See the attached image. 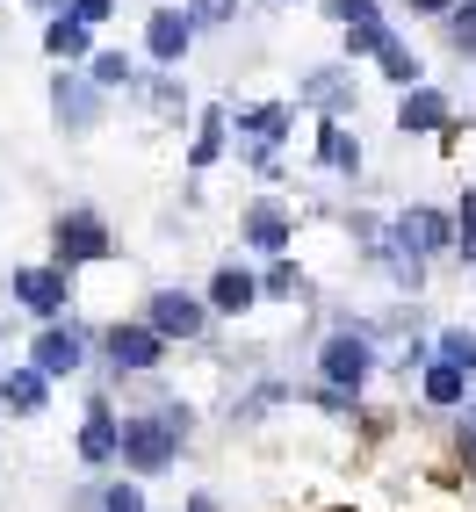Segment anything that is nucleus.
<instances>
[{
	"label": "nucleus",
	"instance_id": "obj_1",
	"mask_svg": "<svg viewBox=\"0 0 476 512\" xmlns=\"http://www.w3.org/2000/svg\"><path fill=\"white\" fill-rule=\"evenodd\" d=\"M181 433L188 412H138V419H116V462L130 476H166L181 462Z\"/></svg>",
	"mask_w": 476,
	"mask_h": 512
},
{
	"label": "nucleus",
	"instance_id": "obj_7",
	"mask_svg": "<svg viewBox=\"0 0 476 512\" xmlns=\"http://www.w3.org/2000/svg\"><path fill=\"white\" fill-rule=\"evenodd\" d=\"M51 116H58V130L87 138V130L101 123V87H94L87 73H58V80H51Z\"/></svg>",
	"mask_w": 476,
	"mask_h": 512
},
{
	"label": "nucleus",
	"instance_id": "obj_21",
	"mask_svg": "<svg viewBox=\"0 0 476 512\" xmlns=\"http://www.w3.org/2000/svg\"><path fill=\"white\" fill-rule=\"evenodd\" d=\"M224 130H231V116H224V109H202V123H195V145H188V166H195V174L224 159Z\"/></svg>",
	"mask_w": 476,
	"mask_h": 512
},
{
	"label": "nucleus",
	"instance_id": "obj_24",
	"mask_svg": "<svg viewBox=\"0 0 476 512\" xmlns=\"http://www.w3.org/2000/svg\"><path fill=\"white\" fill-rule=\"evenodd\" d=\"M433 361H455L462 375H476V325H448L440 332V354Z\"/></svg>",
	"mask_w": 476,
	"mask_h": 512
},
{
	"label": "nucleus",
	"instance_id": "obj_9",
	"mask_svg": "<svg viewBox=\"0 0 476 512\" xmlns=\"http://www.w3.org/2000/svg\"><path fill=\"white\" fill-rule=\"evenodd\" d=\"M101 347H109V361L130 368V375H145V368L166 361V339H159L145 318H138V325H109V332H101Z\"/></svg>",
	"mask_w": 476,
	"mask_h": 512
},
{
	"label": "nucleus",
	"instance_id": "obj_31",
	"mask_svg": "<svg viewBox=\"0 0 476 512\" xmlns=\"http://www.w3.org/2000/svg\"><path fill=\"white\" fill-rule=\"evenodd\" d=\"M65 15H80L87 29H101V22H109V15H116V0H73V8H65Z\"/></svg>",
	"mask_w": 476,
	"mask_h": 512
},
{
	"label": "nucleus",
	"instance_id": "obj_20",
	"mask_svg": "<svg viewBox=\"0 0 476 512\" xmlns=\"http://www.w3.org/2000/svg\"><path fill=\"white\" fill-rule=\"evenodd\" d=\"M419 390H426V404H440V412H455V404H469V375H462L455 361H433Z\"/></svg>",
	"mask_w": 476,
	"mask_h": 512
},
{
	"label": "nucleus",
	"instance_id": "obj_11",
	"mask_svg": "<svg viewBox=\"0 0 476 512\" xmlns=\"http://www.w3.org/2000/svg\"><path fill=\"white\" fill-rule=\"evenodd\" d=\"M188 44H195V15H188V8H159V15L145 22V51H152L159 65H181Z\"/></svg>",
	"mask_w": 476,
	"mask_h": 512
},
{
	"label": "nucleus",
	"instance_id": "obj_8",
	"mask_svg": "<svg viewBox=\"0 0 476 512\" xmlns=\"http://www.w3.org/2000/svg\"><path fill=\"white\" fill-rule=\"evenodd\" d=\"M289 123H296L289 101H267V109H246V116H238V138L253 145V166H260V174H275V145L289 138Z\"/></svg>",
	"mask_w": 476,
	"mask_h": 512
},
{
	"label": "nucleus",
	"instance_id": "obj_10",
	"mask_svg": "<svg viewBox=\"0 0 476 512\" xmlns=\"http://www.w3.org/2000/svg\"><path fill=\"white\" fill-rule=\"evenodd\" d=\"M80 361H87V339L73 325H58V318L37 332V347H29V368H44L51 383H58V375H80Z\"/></svg>",
	"mask_w": 476,
	"mask_h": 512
},
{
	"label": "nucleus",
	"instance_id": "obj_25",
	"mask_svg": "<svg viewBox=\"0 0 476 512\" xmlns=\"http://www.w3.org/2000/svg\"><path fill=\"white\" fill-rule=\"evenodd\" d=\"M383 37H390V29H383V15L347 22V58H376V51H383Z\"/></svg>",
	"mask_w": 476,
	"mask_h": 512
},
{
	"label": "nucleus",
	"instance_id": "obj_12",
	"mask_svg": "<svg viewBox=\"0 0 476 512\" xmlns=\"http://www.w3.org/2000/svg\"><path fill=\"white\" fill-rule=\"evenodd\" d=\"M253 303H260V275H253V267H217V275H210V311H224V318H246L253 311Z\"/></svg>",
	"mask_w": 476,
	"mask_h": 512
},
{
	"label": "nucleus",
	"instance_id": "obj_14",
	"mask_svg": "<svg viewBox=\"0 0 476 512\" xmlns=\"http://www.w3.org/2000/svg\"><path fill=\"white\" fill-rule=\"evenodd\" d=\"M455 123V109H448V94H433V87H404V101H397V130L412 138V130H448Z\"/></svg>",
	"mask_w": 476,
	"mask_h": 512
},
{
	"label": "nucleus",
	"instance_id": "obj_27",
	"mask_svg": "<svg viewBox=\"0 0 476 512\" xmlns=\"http://www.w3.org/2000/svg\"><path fill=\"white\" fill-rule=\"evenodd\" d=\"M455 253L476 267V188L462 195V210H455Z\"/></svg>",
	"mask_w": 476,
	"mask_h": 512
},
{
	"label": "nucleus",
	"instance_id": "obj_4",
	"mask_svg": "<svg viewBox=\"0 0 476 512\" xmlns=\"http://www.w3.org/2000/svg\"><path fill=\"white\" fill-rule=\"evenodd\" d=\"M8 289H15V303H22V311L29 318H65V303H73V282H65V267L51 260V267H15V275H8Z\"/></svg>",
	"mask_w": 476,
	"mask_h": 512
},
{
	"label": "nucleus",
	"instance_id": "obj_34",
	"mask_svg": "<svg viewBox=\"0 0 476 512\" xmlns=\"http://www.w3.org/2000/svg\"><path fill=\"white\" fill-rule=\"evenodd\" d=\"M188 512H217V498H210V491H195V498H188Z\"/></svg>",
	"mask_w": 476,
	"mask_h": 512
},
{
	"label": "nucleus",
	"instance_id": "obj_26",
	"mask_svg": "<svg viewBox=\"0 0 476 512\" xmlns=\"http://www.w3.org/2000/svg\"><path fill=\"white\" fill-rule=\"evenodd\" d=\"M448 44H455L462 58H476V8H462V0L448 8Z\"/></svg>",
	"mask_w": 476,
	"mask_h": 512
},
{
	"label": "nucleus",
	"instance_id": "obj_6",
	"mask_svg": "<svg viewBox=\"0 0 476 512\" xmlns=\"http://www.w3.org/2000/svg\"><path fill=\"white\" fill-rule=\"evenodd\" d=\"M51 246H58V267L109 260V224H101L94 210H65V217H58V231H51Z\"/></svg>",
	"mask_w": 476,
	"mask_h": 512
},
{
	"label": "nucleus",
	"instance_id": "obj_30",
	"mask_svg": "<svg viewBox=\"0 0 476 512\" xmlns=\"http://www.w3.org/2000/svg\"><path fill=\"white\" fill-rule=\"evenodd\" d=\"M325 15L332 22H368V15H376V0H325Z\"/></svg>",
	"mask_w": 476,
	"mask_h": 512
},
{
	"label": "nucleus",
	"instance_id": "obj_23",
	"mask_svg": "<svg viewBox=\"0 0 476 512\" xmlns=\"http://www.w3.org/2000/svg\"><path fill=\"white\" fill-rule=\"evenodd\" d=\"M376 65H383V80H397V87H419V51L412 44H397V37H383V51H376Z\"/></svg>",
	"mask_w": 476,
	"mask_h": 512
},
{
	"label": "nucleus",
	"instance_id": "obj_32",
	"mask_svg": "<svg viewBox=\"0 0 476 512\" xmlns=\"http://www.w3.org/2000/svg\"><path fill=\"white\" fill-rule=\"evenodd\" d=\"M188 15H195V22H231L238 0H188Z\"/></svg>",
	"mask_w": 476,
	"mask_h": 512
},
{
	"label": "nucleus",
	"instance_id": "obj_5",
	"mask_svg": "<svg viewBox=\"0 0 476 512\" xmlns=\"http://www.w3.org/2000/svg\"><path fill=\"white\" fill-rule=\"evenodd\" d=\"M145 325L174 347V339H202V325H210V303L202 296H188V289H159L152 303H145Z\"/></svg>",
	"mask_w": 476,
	"mask_h": 512
},
{
	"label": "nucleus",
	"instance_id": "obj_3",
	"mask_svg": "<svg viewBox=\"0 0 476 512\" xmlns=\"http://www.w3.org/2000/svg\"><path fill=\"white\" fill-rule=\"evenodd\" d=\"M390 246H397V253L433 260V253H448V246H455V217H448V210H426V202H412V210H397Z\"/></svg>",
	"mask_w": 476,
	"mask_h": 512
},
{
	"label": "nucleus",
	"instance_id": "obj_13",
	"mask_svg": "<svg viewBox=\"0 0 476 512\" xmlns=\"http://www.w3.org/2000/svg\"><path fill=\"white\" fill-rule=\"evenodd\" d=\"M238 231H246V246H253V253H267V260H275V253H289V231H296V224H289V210H282V202H253Z\"/></svg>",
	"mask_w": 476,
	"mask_h": 512
},
{
	"label": "nucleus",
	"instance_id": "obj_17",
	"mask_svg": "<svg viewBox=\"0 0 476 512\" xmlns=\"http://www.w3.org/2000/svg\"><path fill=\"white\" fill-rule=\"evenodd\" d=\"M318 159L332 166V174H361V138L347 130V116H325V130H318Z\"/></svg>",
	"mask_w": 476,
	"mask_h": 512
},
{
	"label": "nucleus",
	"instance_id": "obj_18",
	"mask_svg": "<svg viewBox=\"0 0 476 512\" xmlns=\"http://www.w3.org/2000/svg\"><path fill=\"white\" fill-rule=\"evenodd\" d=\"M44 51H51L58 65H80V58L94 51V29H87L80 15H51V29H44Z\"/></svg>",
	"mask_w": 476,
	"mask_h": 512
},
{
	"label": "nucleus",
	"instance_id": "obj_28",
	"mask_svg": "<svg viewBox=\"0 0 476 512\" xmlns=\"http://www.w3.org/2000/svg\"><path fill=\"white\" fill-rule=\"evenodd\" d=\"M296 289H303V275L289 267V253H275V267L260 275V296H296Z\"/></svg>",
	"mask_w": 476,
	"mask_h": 512
},
{
	"label": "nucleus",
	"instance_id": "obj_16",
	"mask_svg": "<svg viewBox=\"0 0 476 512\" xmlns=\"http://www.w3.org/2000/svg\"><path fill=\"white\" fill-rule=\"evenodd\" d=\"M80 462L87 469H109L116 462V412H109V404H87V419H80Z\"/></svg>",
	"mask_w": 476,
	"mask_h": 512
},
{
	"label": "nucleus",
	"instance_id": "obj_22",
	"mask_svg": "<svg viewBox=\"0 0 476 512\" xmlns=\"http://www.w3.org/2000/svg\"><path fill=\"white\" fill-rule=\"evenodd\" d=\"M87 80H94L101 94H116V87H130V80H138V65H130L123 51H87Z\"/></svg>",
	"mask_w": 476,
	"mask_h": 512
},
{
	"label": "nucleus",
	"instance_id": "obj_33",
	"mask_svg": "<svg viewBox=\"0 0 476 512\" xmlns=\"http://www.w3.org/2000/svg\"><path fill=\"white\" fill-rule=\"evenodd\" d=\"M404 8H412V15H448L455 0H404Z\"/></svg>",
	"mask_w": 476,
	"mask_h": 512
},
{
	"label": "nucleus",
	"instance_id": "obj_29",
	"mask_svg": "<svg viewBox=\"0 0 476 512\" xmlns=\"http://www.w3.org/2000/svg\"><path fill=\"white\" fill-rule=\"evenodd\" d=\"M455 412H462V419H455V440H462V469L476 476V404H455Z\"/></svg>",
	"mask_w": 476,
	"mask_h": 512
},
{
	"label": "nucleus",
	"instance_id": "obj_2",
	"mask_svg": "<svg viewBox=\"0 0 476 512\" xmlns=\"http://www.w3.org/2000/svg\"><path fill=\"white\" fill-rule=\"evenodd\" d=\"M318 375H325V390L361 397V383L376 375V347H368V332H332L325 347H318Z\"/></svg>",
	"mask_w": 476,
	"mask_h": 512
},
{
	"label": "nucleus",
	"instance_id": "obj_15",
	"mask_svg": "<svg viewBox=\"0 0 476 512\" xmlns=\"http://www.w3.org/2000/svg\"><path fill=\"white\" fill-rule=\"evenodd\" d=\"M44 397H51V375H44V368L22 361V368L0 375V412H22V419H29V412H44Z\"/></svg>",
	"mask_w": 476,
	"mask_h": 512
},
{
	"label": "nucleus",
	"instance_id": "obj_19",
	"mask_svg": "<svg viewBox=\"0 0 476 512\" xmlns=\"http://www.w3.org/2000/svg\"><path fill=\"white\" fill-rule=\"evenodd\" d=\"M303 101H311V109H325V116H347V109H354V80L339 73V65H325V73L303 80Z\"/></svg>",
	"mask_w": 476,
	"mask_h": 512
},
{
	"label": "nucleus",
	"instance_id": "obj_35",
	"mask_svg": "<svg viewBox=\"0 0 476 512\" xmlns=\"http://www.w3.org/2000/svg\"><path fill=\"white\" fill-rule=\"evenodd\" d=\"M469 8H476V0H469Z\"/></svg>",
	"mask_w": 476,
	"mask_h": 512
}]
</instances>
